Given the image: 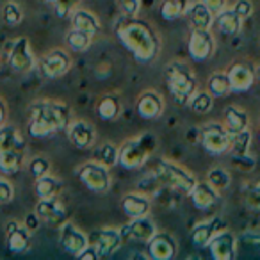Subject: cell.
Returning <instances> with one entry per match:
<instances>
[{"mask_svg": "<svg viewBox=\"0 0 260 260\" xmlns=\"http://www.w3.org/2000/svg\"><path fill=\"white\" fill-rule=\"evenodd\" d=\"M116 36L139 62L155 61L160 52L159 34L138 16H121L116 23Z\"/></svg>", "mask_w": 260, "mask_h": 260, "instance_id": "cell-1", "label": "cell"}, {"mask_svg": "<svg viewBox=\"0 0 260 260\" xmlns=\"http://www.w3.org/2000/svg\"><path fill=\"white\" fill-rule=\"evenodd\" d=\"M72 121L70 107L62 102L38 100L30 105L29 134L32 138H48V136L66 130Z\"/></svg>", "mask_w": 260, "mask_h": 260, "instance_id": "cell-2", "label": "cell"}, {"mask_svg": "<svg viewBox=\"0 0 260 260\" xmlns=\"http://www.w3.org/2000/svg\"><path fill=\"white\" fill-rule=\"evenodd\" d=\"M157 146V139L153 134H139L138 138H132L119 146L118 162L126 170H138L148 162L150 155L153 153Z\"/></svg>", "mask_w": 260, "mask_h": 260, "instance_id": "cell-3", "label": "cell"}, {"mask_svg": "<svg viewBox=\"0 0 260 260\" xmlns=\"http://www.w3.org/2000/svg\"><path fill=\"white\" fill-rule=\"evenodd\" d=\"M153 175L159 178V182L166 187H171L182 194H189L194 187L196 178L191 171H187L184 166L173 162L170 159H159L153 168Z\"/></svg>", "mask_w": 260, "mask_h": 260, "instance_id": "cell-4", "label": "cell"}, {"mask_svg": "<svg viewBox=\"0 0 260 260\" xmlns=\"http://www.w3.org/2000/svg\"><path fill=\"white\" fill-rule=\"evenodd\" d=\"M166 80L171 94L180 105H187L191 96L198 89L194 75L184 62H171L166 68Z\"/></svg>", "mask_w": 260, "mask_h": 260, "instance_id": "cell-5", "label": "cell"}, {"mask_svg": "<svg viewBox=\"0 0 260 260\" xmlns=\"http://www.w3.org/2000/svg\"><path fill=\"white\" fill-rule=\"evenodd\" d=\"M77 177L84 184V187L96 192V194H104V192H107L111 189V173H109V168L93 159L77 168Z\"/></svg>", "mask_w": 260, "mask_h": 260, "instance_id": "cell-6", "label": "cell"}, {"mask_svg": "<svg viewBox=\"0 0 260 260\" xmlns=\"http://www.w3.org/2000/svg\"><path fill=\"white\" fill-rule=\"evenodd\" d=\"M200 143L210 155H224L230 152V132L223 123L210 121L200 128Z\"/></svg>", "mask_w": 260, "mask_h": 260, "instance_id": "cell-7", "label": "cell"}, {"mask_svg": "<svg viewBox=\"0 0 260 260\" xmlns=\"http://www.w3.org/2000/svg\"><path fill=\"white\" fill-rule=\"evenodd\" d=\"M87 237H89V244L96 249L98 258L112 256L123 242L121 232L116 230V228H98Z\"/></svg>", "mask_w": 260, "mask_h": 260, "instance_id": "cell-8", "label": "cell"}, {"mask_svg": "<svg viewBox=\"0 0 260 260\" xmlns=\"http://www.w3.org/2000/svg\"><path fill=\"white\" fill-rule=\"evenodd\" d=\"M8 64L11 70L18 73H25L36 66V57L30 48V41L27 38H16L13 41L8 54Z\"/></svg>", "mask_w": 260, "mask_h": 260, "instance_id": "cell-9", "label": "cell"}, {"mask_svg": "<svg viewBox=\"0 0 260 260\" xmlns=\"http://www.w3.org/2000/svg\"><path fill=\"white\" fill-rule=\"evenodd\" d=\"M72 68V57L62 48H54L47 52L40 61V70L47 79H59L66 75Z\"/></svg>", "mask_w": 260, "mask_h": 260, "instance_id": "cell-10", "label": "cell"}, {"mask_svg": "<svg viewBox=\"0 0 260 260\" xmlns=\"http://www.w3.org/2000/svg\"><path fill=\"white\" fill-rule=\"evenodd\" d=\"M68 139L75 148L79 150H91L96 141V128L91 121L86 119H73L70 121L68 128Z\"/></svg>", "mask_w": 260, "mask_h": 260, "instance_id": "cell-11", "label": "cell"}, {"mask_svg": "<svg viewBox=\"0 0 260 260\" xmlns=\"http://www.w3.org/2000/svg\"><path fill=\"white\" fill-rule=\"evenodd\" d=\"M187 50L194 61H207L216 50V40L210 29H192Z\"/></svg>", "mask_w": 260, "mask_h": 260, "instance_id": "cell-12", "label": "cell"}, {"mask_svg": "<svg viewBox=\"0 0 260 260\" xmlns=\"http://www.w3.org/2000/svg\"><path fill=\"white\" fill-rule=\"evenodd\" d=\"M59 242L70 255L77 256L84 248L89 246V237L80 228H77L72 221H62L59 230Z\"/></svg>", "mask_w": 260, "mask_h": 260, "instance_id": "cell-13", "label": "cell"}, {"mask_svg": "<svg viewBox=\"0 0 260 260\" xmlns=\"http://www.w3.org/2000/svg\"><path fill=\"white\" fill-rule=\"evenodd\" d=\"M148 255L153 260H171L178 253V242L168 232H155L148 242Z\"/></svg>", "mask_w": 260, "mask_h": 260, "instance_id": "cell-14", "label": "cell"}, {"mask_svg": "<svg viewBox=\"0 0 260 260\" xmlns=\"http://www.w3.org/2000/svg\"><path fill=\"white\" fill-rule=\"evenodd\" d=\"M6 244H8L9 251L16 253V255L29 251L30 244H32L30 230L25 226V224L11 219L8 224H6Z\"/></svg>", "mask_w": 260, "mask_h": 260, "instance_id": "cell-15", "label": "cell"}, {"mask_svg": "<svg viewBox=\"0 0 260 260\" xmlns=\"http://www.w3.org/2000/svg\"><path fill=\"white\" fill-rule=\"evenodd\" d=\"M136 111L143 119H157L164 112V98L159 91L146 89L138 96Z\"/></svg>", "mask_w": 260, "mask_h": 260, "instance_id": "cell-16", "label": "cell"}, {"mask_svg": "<svg viewBox=\"0 0 260 260\" xmlns=\"http://www.w3.org/2000/svg\"><path fill=\"white\" fill-rule=\"evenodd\" d=\"M209 249L212 258L216 260H232L237 251V237L234 232L230 230H221L212 237V241L209 242Z\"/></svg>", "mask_w": 260, "mask_h": 260, "instance_id": "cell-17", "label": "cell"}, {"mask_svg": "<svg viewBox=\"0 0 260 260\" xmlns=\"http://www.w3.org/2000/svg\"><path fill=\"white\" fill-rule=\"evenodd\" d=\"M119 232H121L123 239L126 237L138 242H148L153 237V234L157 232V224L148 216L134 217V219H130Z\"/></svg>", "mask_w": 260, "mask_h": 260, "instance_id": "cell-18", "label": "cell"}, {"mask_svg": "<svg viewBox=\"0 0 260 260\" xmlns=\"http://www.w3.org/2000/svg\"><path fill=\"white\" fill-rule=\"evenodd\" d=\"M232 93H244L255 84V70L249 62H235L226 72Z\"/></svg>", "mask_w": 260, "mask_h": 260, "instance_id": "cell-19", "label": "cell"}, {"mask_svg": "<svg viewBox=\"0 0 260 260\" xmlns=\"http://www.w3.org/2000/svg\"><path fill=\"white\" fill-rule=\"evenodd\" d=\"M226 224L221 221V217H210V219H203L196 223L191 230V242L196 248H207L209 242L217 232L224 230Z\"/></svg>", "mask_w": 260, "mask_h": 260, "instance_id": "cell-20", "label": "cell"}, {"mask_svg": "<svg viewBox=\"0 0 260 260\" xmlns=\"http://www.w3.org/2000/svg\"><path fill=\"white\" fill-rule=\"evenodd\" d=\"M121 210L125 212L126 217L134 219V217H143L148 216L150 209H152V198L139 191L134 192H126L125 196L121 198Z\"/></svg>", "mask_w": 260, "mask_h": 260, "instance_id": "cell-21", "label": "cell"}, {"mask_svg": "<svg viewBox=\"0 0 260 260\" xmlns=\"http://www.w3.org/2000/svg\"><path fill=\"white\" fill-rule=\"evenodd\" d=\"M34 212L38 214V217H40L41 221L50 223V224H61L66 217V209L57 196H54V198L38 200Z\"/></svg>", "mask_w": 260, "mask_h": 260, "instance_id": "cell-22", "label": "cell"}, {"mask_svg": "<svg viewBox=\"0 0 260 260\" xmlns=\"http://www.w3.org/2000/svg\"><path fill=\"white\" fill-rule=\"evenodd\" d=\"M189 196H191L192 205H194L196 209H200V210L212 209V207L219 202V191H216V189H214L207 180L205 182L196 180L194 187L191 189Z\"/></svg>", "mask_w": 260, "mask_h": 260, "instance_id": "cell-23", "label": "cell"}, {"mask_svg": "<svg viewBox=\"0 0 260 260\" xmlns=\"http://www.w3.org/2000/svg\"><path fill=\"white\" fill-rule=\"evenodd\" d=\"M185 18L192 29H210L214 25V13L203 4L202 0L189 4L187 11H185Z\"/></svg>", "mask_w": 260, "mask_h": 260, "instance_id": "cell-24", "label": "cell"}, {"mask_svg": "<svg viewBox=\"0 0 260 260\" xmlns=\"http://www.w3.org/2000/svg\"><path fill=\"white\" fill-rule=\"evenodd\" d=\"M70 20H72V29H79L82 32L89 34V36H96L100 32L102 25H100V20L94 13L87 11V9H80L77 8L75 11L70 15Z\"/></svg>", "mask_w": 260, "mask_h": 260, "instance_id": "cell-25", "label": "cell"}, {"mask_svg": "<svg viewBox=\"0 0 260 260\" xmlns=\"http://www.w3.org/2000/svg\"><path fill=\"white\" fill-rule=\"evenodd\" d=\"M214 22L217 23V27H219V30L223 34L235 36V34L241 32L242 22H244V20H242L241 16L234 11V9L226 6L224 9H221L219 13H216V15H214Z\"/></svg>", "mask_w": 260, "mask_h": 260, "instance_id": "cell-26", "label": "cell"}, {"mask_svg": "<svg viewBox=\"0 0 260 260\" xmlns=\"http://www.w3.org/2000/svg\"><path fill=\"white\" fill-rule=\"evenodd\" d=\"M223 125L226 126L228 132H239V130L249 128V116L244 109L237 105H228L223 112Z\"/></svg>", "mask_w": 260, "mask_h": 260, "instance_id": "cell-27", "label": "cell"}, {"mask_svg": "<svg viewBox=\"0 0 260 260\" xmlns=\"http://www.w3.org/2000/svg\"><path fill=\"white\" fill-rule=\"evenodd\" d=\"M25 148V139L20 134V130L13 125L0 126V153L9 152V150H23Z\"/></svg>", "mask_w": 260, "mask_h": 260, "instance_id": "cell-28", "label": "cell"}, {"mask_svg": "<svg viewBox=\"0 0 260 260\" xmlns=\"http://www.w3.org/2000/svg\"><path fill=\"white\" fill-rule=\"evenodd\" d=\"M121 112V102L116 94H105L96 104V116L104 121H114Z\"/></svg>", "mask_w": 260, "mask_h": 260, "instance_id": "cell-29", "label": "cell"}, {"mask_svg": "<svg viewBox=\"0 0 260 260\" xmlns=\"http://www.w3.org/2000/svg\"><path fill=\"white\" fill-rule=\"evenodd\" d=\"M34 189H36V196L38 200L41 198H54V196H59L62 189V182L59 180L57 177L47 173L43 177L36 178V184H34Z\"/></svg>", "mask_w": 260, "mask_h": 260, "instance_id": "cell-30", "label": "cell"}, {"mask_svg": "<svg viewBox=\"0 0 260 260\" xmlns=\"http://www.w3.org/2000/svg\"><path fill=\"white\" fill-rule=\"evenodd\" d=\"M207 91L212 94L214 98H224L232 93L230 80H228L226 72H216L209 77L207 80Z\"/></svg>", "mask_w": 260, "mask_h": 260, "instance_id": "cell-31", "label": "cell"}, {"mask_svg": "<svg viewBox=\"0 0 260 260\" xmlns=\"http://www.w3.org/2000/svg\"><path fill=\"white\" fill-rule=\"evenodd\" d=\"M118 157H119V148L114 143H109V141L98 145L93 152V160H96V162L104 164L107 168L116 166L118 164Z\"/></svg>", "mask_w": 260, "mask_h": 260, "instance_id": "cell-32", "label": "cell"}, {"mask_svg": "<svg viewBox=\"0 0 260 260\" xmlns=\"http://www.w3.org/2000/svg\"><path fill=\"white\" fill-rule=\"evenodd\" d=\"M191 0H162L160 2V15L168 22H175V20L185 16Z\"/></svg>", "mask_w": 260, "mask_h": 260, "instance_id": "cell-33", "label": "cell"}, {"mask_svg": "<svg viewBox=\"0 0 260 260\" xmlns=\"http://www.w3.org/2000/svg\"><path fill=\"white\" fill-rule=\"evenodd\" d=\"M23 166V150H9L0 153V171L4 175H15Z\"/></svg>", "mask_w": 260, "mask_h": 260, "instance_id": "cell-34", "label": "cell"}, {"mask_svg": "<svg viewBox=\"0 0 260 260\" xmlns=\"http://www.w3.org/2000/svg\"><path fill=\"white\" fill-rule=\"evenodd\" d=\"M207 182H209L216 191H219V192L224 191V189H228L232 184L230 171L221 166L212 168V170H209V173H207Z\"/></svg>", "mask_w": 260, "mask_h": 260, "instance_id": "cell-35", "label": "cell"}, {"mask_svg": "<svg viewBox=\"0 0 260 260\" xmlns=\"http://www.w3.org/2000/svg\"><path fill=\"white\" fill-rule=\"evenodd\" d=\"M91 41H93V36H89V34L82 32L79 29H72L66 34V45L73 52H86L91 47Z\"/></svg>", "mask_w": 260, "mask_h": 260, "instance_id": "cell-36", "label": "cell"}, {"mask_svg": "<svg viewBox=\"0 0 260 260\" xmlns=\"http://www.w3.org/2000/svg\"><path fill=\"white\" fill-rule=\"evenodd\" d=\"M187 105H191L192 111L198 112V114H207V112L212 111L214 96L209 93V91H198L196 89V93L191 96V100H189Z\"/></svg>", "mask_w": 260, "mask_h": 260, "instance_id": "cell-37", "label": "cell"}, {"mask_svg": "<svg viewBox=\"0 0 260 260\" xmlns=\"http://www.w3.org/2000/svg\"><path fill=\"white\" fill-rule=\"evenodd\" d=\"M249 145H251V132H249V128L239 130V132H230V150H234V153H248Z\"/></svg>", "mask_w": 260, "mask_h": 260, "instance_id": "cell-38", "label": "cell"}, {"mask_svg": "<svg viewBox=\"0 0 260 260\" xmlns=\"http://www.w3.org/2000/svg\"><path fill=\"white\" fill-rule=\"evenodd\" d=\"M2 20H4L9 27L20 25L23 20V9L20 8V4L9 0V2L4 4V8H2Z\"/></svg>", "mask_w": 260, "mask_h": 260, "instance_id": "cell-39", "label": "cell"}, {"mask_svg": "<svg viewBox=\"0 0 260 260\" xmlns=\"http://www.w3.org/2000/svg\"><path fill=\"white\" fill-rule=\"evenodd\" d=\"M160 187H162V184H160L159 178L152 173V175H145V177L138 182V189H136V191L143 192V194H146V196L152 198V196L155 194Z\"/></svg>", "mask_w": 260, "mask_h": 260, "instance_id": "cell-40", "label": "cell"}, {"mask_svg": "<svg viewBox=\"0 0 260 260\" xmlns=\"http://www.w3.org/2000/svg\"><path fill=\"white\" fill-rule=\"evenodd\" d=\"M29 173L32 175L34 178H40V177H43V175L50 173V160L41 155L32 157V159L29 160Z\"/></svg>", "mask_w": 260, "mask_h": 260, "instance_id": "cell-41", "label": "cell"}, {"mask_svg": "<svg viewBox=\"0 0 260 260\" xmlns=\"http://www.w3.org/2000/svg\"><path fill=\"white\" fill-rule=\"evenodd\" d=\"M50 2L59 18H68L80 4V0H50Z\"/></svg>", "mask_w": 260, "mask_h": 260, "instance_id": "cell-42", "label": "cell"}, {"mask_svg": "<svg viewBox=\"0 0 260 260\" xmlns=\"http://www.w3.org/2000/svg\"><path fill=\"white\" fill-rule=\"evenodd\" d=\"M232 164L241 171H251L255 168V159L249 153H234L232 155Z\"/></svg>", "mask_w": 260, "mask_h": 260, "instance_id": "cell-43", "label": "cell"}, {"mask_svg": "<svg viewBox=\"0 0 260 260\" xmlns=\"http://www.w3.org/2000/svg\"><path fill=\"white\" fill-rule=\"evenodd\" d=\"M116 6L123 13V16H138L141 0H116Z\"/></svg>", "mask_w": 260, "mask_h": 260, "instance_id": "cell-44", "label": "cell"}, {"mask_svg": "<svg viewBox=\"0 0 260 260\" xmlns=\"http://www.w3.org/2000/svg\"><path fill=\"white\" fill-rule=\"evenodd\" d=\"M13 198H15V187H13V184L8 178L0 177V203L4 205V203L13 202Z\"/></svg>", "mask_w": 260, "mask_h": 260, "instance_id": "cell-45", "label": "cell"}, {"mask_svg": "<svg viewBox=\"0 0 260 260\" xmlns=\"http://www.w3.org/2000/svg\"><path fill=\"white\" fill-rule=\"evenodd\" d=\"M232 9H234V11L237 13L242 20H248V18H251L253 9H255V8H253L251 0H237V2L232 6Z\"/></svg>", "mask_w": 260, "mask_h": 260, "instance_id": "cell-46", "label": "cell"}, {"mask_svg": "<svg viewBox=\"0 0 260 260\" xmlns=\"http://www.w3.org/2000/svg\"><path fill=\"white\" fill-rule=\"evenodd\" d=\"M244 200L249 209H260V184L251 185V187L246 191Z\"/></svg>", "mask_w": 260, "mask_h": 260, "instance_id": "cell-47", "label": "cell"}, {"mask_svg": "<svg viewBox=\"0 0 260 260\" xmlns=\"http://www.w3.org/2000/svg\"><path fill=\"white\" fill-rule=\"evenodd\" d=\"M202 2L214 13V15L219 13L221 9H224L228 6V0H202Z\"/></svg>", "mask_w": 260, "mask_h": 260, "instance_id": "cell-48", "label": "cell"}, {"mask_svg": "<svg viewBox=\"0 0 260 260\" xmlns=\"http://www.w3.org/2000/svg\"><path fill=\"white\" fill-rule=\"evenodd\" d=\"M77 258H80V260H100L98 258V253H96V249L93 248V246H87V248H84L82 251L77 255Z\"/></svg>", "mask_w": 260, "mask_h": 260, "instance_id": "cell-49", "label": "cell"}, {"mask_svg": "<svg viewBox=\"0 0 260 260\" xmlns=\"http://www.w3.org/2000/svg\"><path fill=\"white\" fill-rule=\"evenodd\" d=\"M40 223H41V219L38 217V214L36 212H30L29 216L25 217V223H23V224H25V226L29 228L30 232H32V230H38Z\"/></svg>", "mask_w": 260, "mask_h": 260, "instance_id": "cell-50", "label": "cell"}, {"mask_svg": "<svg viewBox=\"0 0 260 260\" xmlns=\"http://www.w3.org/2000/svg\"><path fill=\"white\" fill-rule=\"evenodd\" d=\"M6 119H8V105L0 98V126L6 125Z\"/></svg>", "mask_w": 260, "mask_h": 260, "instance_id": "cell-51", "label": "cell"}, {"mask_svg": "<svg viewBox=\"0 0 260 260\" xmlns=\"http://www.w3.org/2000/svg\"><path fill=\"white\" fill-rule=\"evenodd\" d=\"M255 80H258V82H260V66L255 70Z\"/></svg>", "mask_w": 260, "mask_h": 260, "instance_id": "cell-52", "label": "cell"}, {"mask_svg": "<svg viewBox=\"0 0 260 260\" xmlns=\"http://www.w3.org/2000/svg\"><path fill=\"white\" fill-rule=\"evenodd\" d=\"M45 2H50V0H45Z\"/></svg>", "mask_w": 260, "mask_h": 260, "instance_id": "cell-53", "label": "cell"}, {"mask_svg": "<svg viewBox=\"0 0 260 260\" xmlns=\"http://www.w3.org/2000/svg\"><path fill=\"white\" fill-rule=\"evenodd\" d=\"M258 138H260V134H258Z\"/></svg>", "mask_w": 260, "mask_h": 260, "instance_id": "cell-54", "label": "cell"}]
</instances>
